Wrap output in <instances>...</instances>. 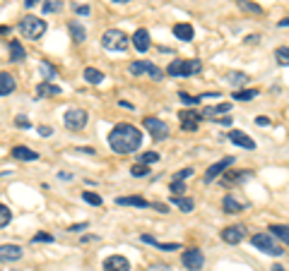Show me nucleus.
<instances>
[{
    "instance_id": "53",
    "label": "nucleus",
    "mask_w": 289,
    "mask_h": 271,
    "mask_svg": "<svg viewBox=\"0 0 289 271\" xmlns=\"http://www.w3.org/2000/svg\"><path fill=\"white\" fill-rule=\"evenodd\" d=\"M220 125H232V118H214Z\"/></svg>"
},
{
    "instance_id": "17",
    "label": "nucleus",
    "mask_w": 289,
    "mask_h": 271,
    "mask_svg": "<svg viewBox=\"0 0 289 271\" xmlns=\"http://www.w3.org/2000/svg\"><path fill=\"white\" fill-rule=\"evenodd\" d=\"M17 89V82H15V77L10 72H0V96H8Z\"/></svg>"
},
{
    "instance_id": "54",
    "label": "nucleus",
    "mask_w": 289,
    "mask_h": 271,
    "mask_svg": "<svg viewBox=\"0 0 289 271\" xmlns=\"http://www.w3.org/2000/svg\"><path fill=\"white\" fill-rule=\"evenodd\" d=\"M39 3H41V0H24V5H27V8H34V5H39Z\"/></svg>"
},
{
    "instance_id": "14",
    "label": "nucleus",
    "mask_w": 289,
    "mask_h": 271,
    "mask_svg": "<svg viewBox=\"0 0 289 271\" xmlns=\"http://www.w3.org/2000/svg\"><path fill=\"white\" fill-rule=\"evenodd\" d=\"M229 140H232V144L241 147V149H248V152H253V149H256V142L251 140V137H248L246 132H241V130L229 132Z\"/></svg>"
},
{
    "instance_id": "47",
    "label": "nucleus",
    "mask_w": 289,
    "mask_h": 271,
    "mask_svg": "<svg viewBox=\"0 0 289 271\" xmlns=\"http://www.w3.org/2000/svg\"><path fill=\"white\" fill-rule=\"evenodd\" d=\"M150 271H171L169 264H155V266H150Z\"/></svg>"
},
{
    "instance_id": "8",
    "label": "nucleus",
    "mask_w": 289,
    "mask_h": 271,
    "mask_svg": "<svg viewBox=\"0 0 289 271\" xmlns=\"http://www.w3.org/2000/svg\"><path fill=\"white\" fill-rule=\"evenodd\" d=\"M144 130L150 132V137L157 142H162V140H167L169 137V127H167V122L164 120H159V118H144Z\"/></svg>"
},
{
    "instance_id": "34",
    "label": "nucleus",
    "mask_w": 289,
    "mask_h": 271,
    "mask_svg": "<svg viewBox=\"0 0 289 271\" xmlns=\"http://www.w3.org/2000/svg\"><path fill=\"white\" fill-rule=\"evenodd\" d=\"M63 10V3L60 0H46L44 3V12L46 15H56V12Z\"/></svg>"
},
{
    "instance_id": "6",
    "label": "nucleus",
    "mask_w": 289,
    "mask_h": 271,
    "mask_svg": "<svg viewBox=\"0 0 289 271\" xmlns=\"http://www.w3.org/2000/svg\"><path fill=\"white\" fill-rule=\"evenodd\" d=\"M87 110H82V108H67L65 113H63V122H65V127L67 130H85L87 127Z\"/></svg>"
},
{
    "instance_id": "27",
    "label": "nucleus",
    "mask_w": 289,
    "mask_h": 271,
    "mask_svg": "<svg viewBox=\"0 0 289 271\" xmlns=\"http://www.w3.org/2000/svg\"><path fill=\"white\" fill-rule=\"evenodd\" d=\"M270 233H272V235H275L277 240H282L284 245H289V226L275 223V226H270Z\"/></svg>"
},
{
    "instance_id": "55",
    "label": "nucleus",
    "mask_w": 289,
    "mask_h": 271,
    "mask_svg": "<svg viewBox=\"0 0 289 271\" xmlns=\"http://www.w3.org/2000/svg\"><path fill=\"white\" fill-rule=\"evenodd\" d=\"M277 27H282V29H287V27H289V17H287V20H279Z\"/></svg>"
},
{
    "instance_id": "28",
    "label": "nucleus",
    "mask_w": 289,
    "mask_h": 271,
    "mask_svg": "<svg viewBox=\"0 0 289 271\" xmlns=\"http://www.w3.org/2000/svg\"><path fill=\"white\" fill-rule=\"evenodd\" d=\"M85 79L89 84H101L104 82V75H101L97 67H85Z\"/></svg>"
},
{
    "instance_id": "12",
    "label": "nucleus",
    "mask_w": 289,
    "mask_h": 271,
    "mask_svg": "<svg viewBox=\"0 0 289 271\" xmlns=\"http://www.w3.org/2000/svg\"><path fill=\"white\" fill-rule=\"evenodd\" d=\"M104 271H130V261L123 254H111L104 259Z\"/></svg>"
},
{
    "instance_id": "57",
    "label": "nucleus",
    "mask_w": 289,
    "mask_h": 271,
    "mask_svg": "<svg viewBox=\"0 0 289 271\" xmlns=\"http://www.w3.org/2000/svg\"><path fill=\"white\" fill-rule=\"evenodd\" d=\"M111 3H128V0H111Z\"/></svg>"
},
{
    "instance_id": "52",
    "label": "nucleus",
    "mask_w": 289,
    "mask_h": 271,
    "mask_svg": "<svg viewBox=\"0 0 289 271\" xmlns=\"http://www.w3.org/2000/svg\"><path fill=\"white\" fill-rule=\"evenodd\" d=\"M58 178H60V180H73V175L65 173V171H60V173H58Z\"/></svg>"
},
{
    "instance_id": "26",
    "label": "nucleus",
    "mask_w": 289,
    "mask_h": 271,
    "mask_svg": "<svg viewBox=\"0 0 289 271\" xmlns=\"http://www.w3.org/2000/svg\"><path fill=\"white\" fill-rule=\"evenodd\" d=\"M24 46L20 41H10V60L12 63H22L24 60Z\"/></svg>"
},
{
    "instance_id": "38",
    "label": "nucleus",
    "mask_w": 289,
    "mask_h": 271,
    "mask_svg": "<svg viewBox=\"0 0 289 271\" xmlns=\"http://www.w3.org/2000/svg\"><path fill=\"white\" fill-rule=\"evenodd\" d=\"M12 221V211H10V206H5V204H0V228H5L8 223Z\"/></svg>"
},
{
    "instance_id": "2",
    "label": "nucleus",
    "mask_w": 289,
    "mask_h": 271,
    "mask_svg": "<svg viewBox=\"0 0 289 271\" xmlns=\"http://www.w3.org/2000/svg\"><path fill=\"white\" fill-rule=\"evenodd\" d=\"M202 70V60H195V58H188V60H171L167 67L169 77H190L198 75Z\"/></svg>"
},
{
    "instance_id": "29",
    "label": "nucleus",
    "mask_w": 289,
    "mask_h": 271,
    "mask_svg": "<svg viewBox=\"0 0 289 271\" xmlns=\"http://www.w3.org/2000/svg\"><path fill=\"white\" fill-rule=\"evenodd\" d=\"M232 108V103H217V106H207V108H202V115L205 118H210V115H217V113H229Z\"/></svg>"
},
{
    "instance_id": "19",
    "label": "nucleus",
    "mask_w": 289,
    "mask_h": 271,
    "mask_svg": "<svg viewBox=\"0 0 289 271\" xmlns=\"http://www.w3.org/2000/svg\"><path fill=\"white\" fill-rule=\"evenodd\" d=\"M133 46H135V51H140V53H144L147 48H150V34L144 32V29H137V32L133 34Z\"/></svg>"
},
{
    "instance_id": "25",
    "label": "nucleus",
    "mask_w": 289,
    "mask_h": 271,
    "mask_svg": "<svg viewBox=\"0 0 289 271\" xmlns=\"http://www.w3.org/2000/svg\"><path fill=\"white\" fill-rule=\"evenodd\" d=\"M224 79H227V84H232V87H244L246 82H248V75H246V72H227Z\"/></svg>"
},
{
    "instance_id": "1",
    "label": "nucleus",
    "mask_w": 289,
    "mask_h": 271,
    "mask_svg": "<svg viewBox=\"0 0 289 271\" xmlns=\"http://www.w3.org/2000/svg\"><path fill=\"white\" fill-rule=\"evenodd\" d=\"M140 144H142V132L130 122H118L109 132V147L116 154H133L140 149Z\"/></svg>"
},
{
    "instance_id": "39",
    "label": "nucleus",
    "mask_w": 289,
    "mask_h": 271,
    "mask_svg": "<svg viewBox=\"0 0 289 271\" xmlns=\"http://www.w3.org/2000/svg\"><path fill=\"white\" fill-rule=\"evenodd\" d=\"M157 161H159V154H157V152H144L142 156H140V161H137V163L150 166V163H157Z\"/></svg>"
},
{
    "instance_id": "33",
    "label": "nucleus",
    "mask_w": 289,
    "mask_h": 271,
    "mask_svg": "<svg viewBox=\"0 0 289 271\" xmlns=\"http://www.w3.org/2000/svg\"><path fill=\"white\" fill-rule=\"evenodd\" d=\"M236 5L246 12H256V15H263V8L256 5V3H251V0H236Z\"/></svg>"
},
{
    "instance_id": "16",
    "label": "nucleus",
    "mask_w": 289,
    "mask_h": 271,
    "mask_svg": "<svg viewBox=\"0 0 289 271\" xmlns=\"http://www.w3.org/2000/svg\"><path fill=\"white\" fill-rule=\"evenodd\" d=\"M222 209H224V214H241L246 209L244 202H239L234 195H227L224 197V202H222Z\"/></svg>"
},
{
    "instance_id": "49",
    "label": "nucleus",
    "mask_w": 289,
    "mask_h": 271,
    "mask_svg": "<svg viewBox=\"0 0 289 271\" xmlns=\"http://www.w3.org/2000/svg\"><path fill=\"white\" fill-rule=\"evenodd\" d=\"M258 41H260V36H258V34H251V36H248V39H246V44H258Z\"/></svg>"
},
{
    "instance_id": "9",
    "label": "nucleus",
    "mask_w": 289,
    "mask_h": 271,
    "mask_svg": "<svg viewBox=\"0 0 289 271\" xmlns=\"http://www.w3.org/2000/svg\"><path fill=\"white\" fill-rule=\"evenodd\" d=\"M128 70H130V75H150L152 79H164V72L147 60H135V63H130Z\"/></svg>"
},
{
    "instance_id": "56",
    "label": "nucleus",
    "mask_w": 289,
    "mask_h": 271,
    "mask_svg": "<svg viewBox=\"0 0 289 271\" xmlns=\"http://www.w3.org/2000/svg\"><path fill=\"white\" fill-rule=\"evenodd\" d=\"M270 271H287V269H284V266H279V264H275V266H272Z\"/></svg>"
},
{
    "instance_id": "23",
    "label": "nucleus",
    "mask_w": 289,
    "mask_h": 271,
    "mask_svg": "<svg viewBox=\"0 0 289 271\" xmlns=\"http://www.w3.org/2000/svg\"><path fill=\"white\" fill-rule=\"evenodd\" d=\"M63 89L58 87V84H51V82H41L39 87H36V96L44 98V96H58Z\"/></svg>"
},
{
    "instance_id": "36",
    "label": "nucleus",
    "mask_w": 289,
    "mask_h": 271,
    "mask_svg": "<svg viewBox=\"0 0 289 271\" xmlns=\"http://www.w3.org/2000/svg\"><path fill=\"white\" fill-rule=\"evenodd\" d=\"M178 98H181V103H183V106H198V103H202L200 96H190V94H186V91H181Z\"/></svg>"
},
{
    "instance_id": "43",
    "label": "nucleus",
    "mask_w": 289,
    "mask_h": 271,
    "mask_svg": "<svg viewBox=\"0 0 289 271\" xmlns=\"http://www.w3.org/2000/svg\"><path fill=\"white\" fill-rule=\"evenodd\" d=\"M15 125L22 127V130H29V127H32V122L27 120V115H17V118H15Z\"/></svg>"
},
{
    "instance_id": "44",
    "label": "nucleus",
    "mask_w": 289,
    "mask_h": 271,
    "mask_svg": "<svg viewBox=\"0 0 289 271\" xmlns=\"http://www.w3.org/2000/svg\"><path fill=\"white\" fill-rule=\"evenodd\" d=\"M32 242H53V235H48V233H36L32 238Z\"/></svg>"
},
{
    "instance_id": "31",
    "label": "nucleus",
    "mask_w": 289,
    "mask_h": 271,
    "mask_svg": "<svg viewBox=\"0 0 289 271\" xmlns=\"http://www.w3.org/2000/svg\"><path fill=\"white\" fill-rule=\"evenodd\" d=\"M256 96H258V89H239V91H234L236 101H253Z\"/></svg>"
},
{
    "instance_id": "4",
    "label": "nucleus",
    "mask_w": 289,
    "mask_h": 271,
    "mask_svg": "<svg viewBox=\"0 0 289 271\" xmlns=\"http://www.w3.org/2000/svg\"><path fill=\"white\" fill-rule=\"evenodd\" d=\"M130 44V36L121 29H109V32L101 34V46L106 48V51H116V53H121L125 51Z\"/></svg>"
},
{
    "instance_id": "22",
    "label": "nucleus",
    "mask_w": 289,
    "mask_h": 271,
    "mask_svg": "<svg viewBox=\"0 0 289 271\" xmlns=\"http://www.w3.org/2000/svg\"><path fill=\"white\" fill-rule=\"evenodd\" d=\"M116 204H121V206H137V209H147V206H152L144 197H118L116 199Z\"/></svg>"
},
{
    "instance_id": "30",
    "label": "nucleus",
    "mask_w": 289,
    "mask_h": 271,
    "mask_svg": "<svg viewBox=\"0 0 289 271\" xmlns=\"http://www.w3.org/2000/svg\"><path fill=\"white\" fill-rule=\"evenodd\" d=\"M171 202H174V204L178 206V209H181V211H186V214H188V211H193V199H188V197H178V195H174L171 197Z\"/></svg>"
},
{
    "instance_id": "5",
    "label": "nucleus",
    "mask_w": 289,
    "mask_h": 271,
    "mask_svg": "<svg viewBox=\"0 0 289 271\" xmlns=\"http://www.w3.org/2000/svg\"><path fill=\"white\" fill-rule=\"evenodd\" d=\"M46 32V22L41 17H24L22 22H20V34H22L24 39H29V41H36V39H41Z\"/></svg>"
},
{
    "instance_id": "50",
    "label": "nucleus",
    "mask_w": 289,
    "mask_h": 271,
    "mask_svg": "<svg viewBox=\"0 0 289 271\" xmlns=\"http://www.w3.org/2000/svg\"><path fill=\"white\" fill-rule=\"evenodd\" d=\"M152 206H155L157 211H164V214L169 211V206H167V204H159V202H157V204H152Z\"/></svg>"
},
{
    "instance_id": "18",
    "label": "nucleus",
    "mask_w": 289,
    "mask_h": 271,
    "mask_svg": "<svg viewBox=\"0 0 289 271\" xmlns=\"http://www.w3.org/2000/svg\"><path fill=\"white\" fill-rule=\"evenodd\" d=\"M10 154L17 159V161H36V159H39V154L32 152L29 147H22V144H20V147H12Z\"/></svg>"
},
{
    "instance_id": "32",
    "label": "nucleus",
    "mask_w": 289,
    "mask_h": 271,
    "mask_svg": "<svg viewBox=\"0 0 289 271\" xmlns=\"http://www.w3.org/2000/svg\"><path fill=\"white\" fill-rule=\"evenodd\" d=\"M39 70H41V75H44L46 82H51V79H56V67L51 65L48 60H41V65H39Z\"/></svg>"
},
{
    "instance_id": "11",
    "label": "nucleus",
    "mask_w": 289,
    "mask_h": 271,
    "mask_svg": "<svg viewBox=\"0 0 289 271\" xmlns=\"http://www.w3.org/2000/svg\"><path fill=\"white\" fill-rule=\"evenodd\" d=\"M220 235H222V240L227 242V245H239V242L246 238V226H241V223H236V226H227Z\"/></svg>"
},
{
    "instance_id": "37",
    "label": "nucleus",
    "mask_w": 289,
    "mask_h": 271,
    "mask_svg": "<svg viewBox=\"0 0 289 271\" xmlns=\"http://www.w3.org/2000/svg\"><path fill=\"white\" fill-rule=\"evenodd\" d=\"M130 175H135V178H144V175H150V166H144V163H135V166H130Z\"/></svg>"
},
{
    "instance_id": "45",
    "label": "nucleus",
    "mask_w": 289,
    "mask_h": 271,
    "mask_svg": "<svg viewBox=\"0 0 289 271\" xmlns=\"http://www.w3.org/2000/svg\"><path fill=\"white\" fill-rule=\"evenodd\" d=\"M256 125H258V127H267V125H270V118H265V115H258Z\"/></svg>"
},
{
    "instance_id": "46",
    "label": "nucleus",
    "mask_w": 289,
    "mask_h": 271,
    "mask_svg": "<svg viewBox=\"0 0 289 271\" xmlns=\"http://www.w3.org/2000/svg\"><path fill=\"white\" fill-rule=\"evenodd\" d=\"M39 134H41V137H48V134H53V127H48V125H41V127H39Z\"/></svg>"
},
{
    "instance_id": "42",
    "label": "nucleus",
    "mask_w": 289,
    "mask_h": 271,
    "mask_svg": "<svg viewBox=\"0 0 289 271\" xmlns=\"http://www.w3.org/2000/svg\"><path fill=\"white\" fill-rule=\"evenodd\" d=\"M190 175H193V168H183V171H176V173H174V180H188Z\"/></svg>"
},
{
    "instance_id": "48",
    "label": "nucleus",
    "mask_w": 289,
    "mask_h": 271,
    "mask_svg": "<svg viewBox=\"0 0 289 271\" xmlns=\"http://www.w3.org/2000/svg\"><path fill=\"white\" fill-rule=\"evenodd\" d=\"M75 10H78V15H89V5H78V8H75Z\"/></svg>"
},
{
    "instance_id": "20",
    "label": "nucleus",
    "mask_w": 289,
    "mask_h": 271,
    "mask_svg": "<svg viewBox=\"0 0 289 271\" xmlns=\"http://www.w3.org/2000/svg\"><path fill=\"white\" fill-rule=\"evenodd\" d=\"M67 32H70V36H73L75 44H85V39H87V29H85L80 22H67Z\"/></svg>"
},
{
    "instance_id": "7",
    "label": "nucleus",
    "mask_w": 289,
    "mask_h": 271,
    "mask_svg": "<svg viewBox=\"0 0 289 271\" xmlns=\"http://www.w3.org/2000/svg\"><path fill=\"white\" fill-rule=\"evenodd\" d=\"M181 261H183V266L188 271H200L205 266V254L198 247H190L181 254Z\"/></svg>"
},
{
    "instance_id": "3",
    "label": "nucleus",
    "mask_w": 289,
    "mask_h": 271,
    "mask_svg": "<svg viewBox=\"0 0 289 271\" xmlns=\"http://www.w3.org/2000/svg\"><path fill=\"white\" fill-rule=\"evenodd\" d=\"M251 242H253V247H258L260 252H265L270 257H282V254H284L282 245L275 240L272 233H256V235L251 238Z\"/></svg>"
},
{
    "instance_id": "40",
    "label": "nucleus",
    "mask_w": 289,
    "mask_h": 271,
    "mask_svg": "<svg viewBox=\"0 0 289 271\" xmlns=\"http://www.w3.org/2000/svg\"><path fill=\"white\" fill-rule=\"evenodd\" d=\"M82 199H85L87 204H92V206H101V197L97 195V192H85Z\"/></svg>"
},
{
    "instance_id": "35",
    "label": "nucleus",
    "mask_w": 289,
    "mask_h": 271,
    "mask_svg": "<svg viewBox=\"0 0 289 271\" xmlns=\"http://www.w3.org/2000/svg\"><path fill=\"white\" fill-rule=\"evenodd\" d=\"M275 58H277L279 65H289V46H279L275 51Z\"/></svg>"
},
{
    "instance_id": "21",
    "label": "nucleus",
    "mask_w": 289,
    "mask_h": 271,
    "mask_svg": "<svg viewBox=\"0 0 289 271\" xmlns=\"http://www.w3.org/2000/svg\"><path fill=\"white\" fill-rule=\"evenodd\" d=\"M174 36L181 39V41H193L195 32H193V27H190L188 22H178L176 27H174Z\"/></svg>"
},
{
    "instance_id": "10",
    "label": "nucleus",
    "mask_w": 289,
    "mask_h": 271,
    "mask_svg": "<svg viewBox=\"0 0 289 271\" xmlns=\"http://www.w3.org/2000/svg\"><path fill=\"white\" fill-rule=\"evenodd\" d=\"M232 163H234V156H224L222 161L212 163L210 168L205 171V183H207V185H210V183H214V180H217L220 175H224V173H227V168H229Z\"/></svg>"
},
{
    "instance_id": "13",
    "label": "nucleus",
    "mask_w": 289,
    "mask_h": 271,
    "mask_svg": "<svg viewBox=\"0 0 289 271\" xmlns=\"http://www.w3.org/2000/svg\"><path fill=\"white\" fill-rule=\"evenodd\" d=\"M178 118H181V127H183V130L193 132V130H198V122L202 120V115H198L195 110H181Z\"/></svg>"
},
{
    "instance_id": "15",
    "label": "nucleus",
    "mask_w": 289,
    "mask_h": 271,
    "mask_svg": "<svg viewBox=\"0 0 289 271\" xmlns=\"http://www.w3.org/2000/svg\"><path fill=\"white\" fill-rule=\"evenodd\" d=\"M22 254L20 245H0V261H17L22 259Z\"/></svg>"
},
{
    "instance_id": "51",
    "label": "nucleus",
    "mask_w": 289,
    "mask_h": 271,
    "mask_svg": "<svg viewBox=\"0 0 289 271\" xmlns=\"http://www.w3.org/2000/svg\"><path fill=\"white\" fill-rule=\"evenodd\" d=\"M87 228V223H75V226H70L67 230H85Z\"/></svg>"
},
{
    "instance_id": "41",
    "label": "nucleus",
    "mask_w": 289,
    "mask_h": 271,
    "mask_svg": "<svg viewBox=\"0 0 289 271\" xmlns=\"http://www.w3.org/2000/svg\"><path fill=\"white\" fill-rule=\"evenodd\" d=\"M171 192L174 195H183L186 192V180H171Z\"/></svg>"
},
{
    "instance_id": "24",
    "label": "nucleus",
    "mask_w": 289,
    "mask_h": 271,
    "mask_svg": "<svg viewBox=\"0 0 289 271\" xmlns=\"http://www.w3.org/2000/svg\"><path fill=\"white\" fill-rule=\"evenodd\" d=\"M251 171H241V173H224L222 175V183L224 185H234V183H244V180H248L251 178Z\"/></svg>"
}]
</instances>
